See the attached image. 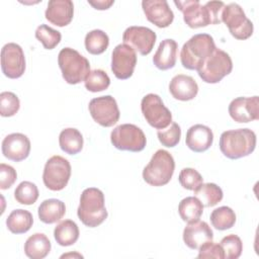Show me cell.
<instances>
[{
    "instance_id": "obj_2",
    "label": "cell",
    "mask_w": 259,
    "mask_h": 259,
    "mask_svg": "<svg viewBox=\"0 0 259 259\" xmlns=\"http://www.w3.org/2000/svg\"><path fill=\"white\" fill-rule=\"evenodd\" d=\"M77 214L86 227L95 228L101 225L108 215L103 192L96 187L84 189L80 196Z\"/></svg>"
},
{
    "instance_id": "obj_36",
    "label": "cell",
    "mask_w": 259,
    "mask_h": 259,
    "mask_svg": "<svg viewBox=\"0 0 259 259\" xmlns=\"http://www.w3.org/2000/svg\"><path fill=\"white\" fill-rule=\"evenodd\" d=\"M157 136L163 146L167 148H173L177 146L180 141L181 128L177 122L172 121L167 127L158 130Z\"/></svg>"
},
{
    "instance_id": "obj_28",
    "label": "cell",
    "mask_w": 259,
    "mask_h": 259,
    "mask_svg": "<svg viewBox=\"0 0 259 259\" xmlns=\"http://www.w3.org/2000/svg\"><path fill=\"white\" fill-rule=\"evenodd\" d=\"M33 224L32 214L25 209H14L6 220L8 230L13 234H24L30 230Z\"/></svg>"
},
{
    "instance_id": "obj_31",
    "label": "cell",
    "mask_w": 259,
    "mask_h": 259,
    "mask_svg": "<svg viewBox=\"0 0 259 259\" xmlns=\"http://www.w3.org/2000/svg\"><path fill=\"white\" fill-rule=\"evenodd\" d=\"M85 48L91 55H100L106 51L109 46L108 35L101 29L89 31L84 39Z\"/></svg>"
},
{
    "instance_id": "obj_39",
    "label": "cell",
    "mask_w": 259,
    "mask_h": 259,
    "mask_svg": "<svg viewBox=\"0 0 259 259\" xmlns=\"http://www.w3.org/2000/svg\"><path fill=\"white\" fill-rule=\"evenodd\" d=\"M180 185L187 190L194 191L200 184L203 183V178L200 173L193 168H183L178 176Z\"/></svg>"
},
{
    "instance_id": "obj_4",
    "label": "cell",
    "mask_w": 259,
    "mask_h": 259,
    "mask_svg": "<svg viewBox=\"0 0 259 259\" xmlns=\"http://www.w3.org/2000/svg\"><path fill=\"white\" fill-rule=\"evenodd\" d=\"M58 64L63 78L72 85L84 81L90 72L89 61L72 48H64L60 51Z\"/></svg>"
},
{
    "instance_id": "obj_18",
    "label": "cell",
    "mask_w": 259,
    "mask_h": 259,
    "mask_svg": "<svg viewBox=\"0 0 259 259\" xmlns=\"http://www.w3.org/2000/svg\"><path fill=\"white\" fill-rule=\"evenodd\" d=\"M30 153V141L21 133H13L6 136L2 141V154L8 160L20 162Z\"/></svg>"
},
{
    "instance_id": "obj_10",
    "label": "cell",
    "mask_w": 259,
    "mask_h": 259,
    "mask_svg": "<svg viewBox=\"0 0 259 259\" xmlns=\"http://www.w3.org/2000/svg\"><path fill=\"white\" fill-rule=\"evenodd\" d=\"M141 110L147 122L157 130L165 128L172 122L171 111L157 94L145 95L141 101Z\"/></svg>"
},
{
    "instance_id": "obj_17",
    "label": "cell",
    "mask_w": 259,
    "mask_h": 259,
    "mask_svg": "<svg viewBox=\"0 0 259 259\" xmlns=\"http://www.w3.org/2000/svg\"><path fill=\"white\" fill-rule=\"evenodd\" d=\"M142 8L146 18L160 28L168 27L174 19V13L166 0H144Z\"/></svg>"
},
{
    "instance_id": "obj_21",
    "label": "cell",
    "mask_w": 259,
    "mask_h": 259,
    "mask_svg": "<svg viewBox=\"0 0 259 259\" xmlns=\"http://www.w3.org/2000/svg\"><path fill=\"white\" fill-rule=\"evenodd\" d=\"M213 142L212 131L204 124H194L187 130L186 146L195 153H201L210 148Z\"/></svg>"
},
{
    "instance_id": "obj_24",
    "label": "cell",
    "mask_w": 259,
    "mask_h": 259,
    "mask_svg": "<svg viewBox=\"0 0 259 259\" xmlns=\"http://www.w3.org/2000/svg\"><path fill=\"white\" fill-rule=\"evenodd\" d=\"M38 218L45 224H55L59 222L66 213L65 203L57 198L44 200L38 206Z\"/></svg>"
},
{
    "instance_id": "obj_43",
    "label": "cell",
    "mask_w": 259,
    "mask_h": 259,
    "mask_svg": "<svg viewBox=\"0 0 259 259\" xmlns=\"http://www.w3.org/2000/svg\"><path fill=\"white\" fill-rule=\"evenodd\" d=\"M70 256H78V257H80V258H83V256L81 255V254H78V253H75V254H72V253H69V254H64V255H62L61 256V258H66V257H70Z\"/></svg>"
},
{
    "instance_id": "obj_13",
    "label": "cell",
    "mask_w": 259,
    "mask_h": 259,
    "mask_svg": "<svg viewBox=\"0 0 259 259\" xmlns=\"http://www.w3.org/2000/svg\"><path fill=\"white\" fill-rule=\"evenodd\" d=\"M1 69L10 79L20 78L25 71V57L22 48L15 42L6 44L1 50Z\"/></svg>"
},
{
    "instance_id": "obj_7",
    "label": "cell",
    "mask_w": 259,
    "mask_h": 259,
    "mask_svg": "<svg viewBox=\"0 0 259 259\" xmlns=\"http://www.w3.org/2000/svg\"><path fill=\"white\" fill-rule=\"evenodd\" d=\"M110 141L114 148L130 152H141L147 144L144 132L133 123H123L114 127L110 134Z\"/></svg>"
},
{
    "instance_id": "obj_42",
    "label": "cell",
    "mask_w": 259,
    "mask_h": 259,
    "mask_svg": "<svg viewBox=\"0 0 259 259\" xmlns=\"http://www.w3.org/2000/svg\"><path fill=\"white\" fill-rule=\"evenodd\" d=\"M88 3L91 6H93L95 9L106 10V9H108L114 3V1L113 0H96V1L88 0Z\"/></svg>"
},
{
    "instance_id": "obj_26",
    "label": "cell",
    "mask_w": 259,
    "mask_h": 259,
    "mask_svg": "<svg viewBox=\"0 0 259 259\" xmlns=\"http://www.w3.org/2000/svg\"><path fill=\"white\" fill-rule=\"evenodd\" d=\"M79 228L72 220L60 222L54 230V238L56 242L63 247H68L77 242L79 239Z\"/></svg>"
},
{
    "instance_id": "obj_12",
    "label": "cell",
    "mask_w": 259,
    "mask_h": 259,
    "mask_svg": "<svg viewBox=\"0 0 259 259\" xmlns=\"http://www.w3.org/2000/svg\"><path fill=\"white\" fill-rule=\"evenodd\" d=\"M137 65L136 51L125 45H117L111 54V71L119 80H125L133 76Z\"/></svg>"
},
{
    "instance_id": "obj_40",
    "label": "cell",
    "mask_w": 259,
    "mask_h": 259,
    "mask_svg": "<svg viewBox=\"0 0 259 259\" xmlns=\"http://www.w3.org/2000/svg\"><path fill=\"white\" fill-rule=\"evenodd\" d=\"M197 258H215V259H224V250L220 244L213 243L212 241L206 242L198 249Z\"/></svg>"
},
{
    "instance_id": "obj_3",
    "label": "cell",
    "mask_w": 259,
    "mask_h": 259,
    "mask_svg": "<svg viewBox=\"0 0 259 259\" xmlns=\"http://www.w3.org/2000/svg\"><path fill=\"white\" fill-rule=\"evenodd\" d=\"M214 40L210 34H194L183 45L181 49V64L187 70L197 71L203 61L214 51Z\"/></svg>"
},
{
    "instance_id": "obj_30",
    "label": "cell",
    "mask_w": 259,
    "mask_h": 259,
    "mask_svg": "<svg viewBox=\"0 0 259 259\" xmlns=\"http://www.w3.org/2000/svg\"><path fill=\"white\" fill-rule=\"evenodd\" d=\"M178 212L182 221L186 223L195 222L202 215L203 205L195 196H187L179 202Z\"/></svg>"
},
{
    "instance_id": "obj_19",
    "label": "cell",
    "mask_w": 259,
    "mask_h": 259,
    "mask_svg": "<svg viewBox=\"0 0 259 259\" xmlns=\"http://www.w3.org/2000/svg\"><path fill=\"white\" fill-rule=\"evenodd\" d=\"M213 232L206 222L195 221L188 223L183 230V241L185 245L193 250H198L206 242L212 241Z\"/></svg>"
},
{
    "instance_id": "obj_8",
    "label": "cell",
    "mask_w": 259,
    "mask_h": 259,
    "mask_svg": "<svg viewBox=\"0 0 259 259\" xmlns=\"http://www.w3.org/2000/svg\"><path fill=\"white\" fill-rule=\"evenodd\" d=\"M71 164L62 156H52L46 163L42 181L47 188L53 191L64 189L71 177Z\"/></svg>"
},
{
    "instance_id": "obj_25",
    "label": "cell",
    "mask_w": 259,
    "mask_h": 259,
    "mask_svg": "<svg viewBox=\"0 0 259 259\" xmlns=\"http://www.w3.org/2000/svg\"><path fill=\"white\" fill-rule=\"evenodd\" d=\"M51 242L42 233H35L24 243V253L30 259H42L51 251Z\"/></svg>"
},
{
    "instance_id": "obj_14",
    "label": "cell",
    "mask_w": 259,
    "mask_h": 259,
    "mask_svg": "<svg viewBox=\"0 0 259 259\" xmlns=\"http://www.w3.org/2000/svg\"><path fill=\"white\" fill-rule=\"evenodd\" d=\"M156 38V32L146 26H130L122 34L123 44L132 47L142 56H147L152 52Z\"/></svg>"
},
{
    "instance_id": "obj_15",
    "label": "cell",
    "mask_w": 259,
    "mask_h": 259,
    "mask_svg": "<svg viewBox=\"0 0 259 259\" xmlns=\"http://www.w3.org/2000/svg\"><path fill=\"white\" fill-rule=\"evenodd\" d=\"M174 4L183 13V20L189 27L199 28L211 24L206 5H201L198 0L174 1Z\"/></svg>"
},
{
    "instance_id": "obj_27",
    "label": "cell",
    "mask_w": 259,
    "mask_h": 259,
    "mask_svg": "<svg viewBox=\"0 0 259 259\" xmlns=\"http://www.w3.org/2000/svg\"><path fill=\"white\" fill-rule=\"evenodd\" d=\"M83 136L75 127H67L60 133L59 145L63 152L76 155L83 149Z\"/></svg>"
},
{
    "instance_id": "obj_33",
    "label": "cell",
    "mask_w": 259,
    "mask_h": 259,
    "mask_svg": "<svg viewBox=\"0 0 259 259\" xmlns=\"http://www.w3.org/2000/svg\"><path fill=\"white\" fill-rule=\"evenodd\" d=\"M84 85L85 88L90 92H100L109 87L110 78L105 71L95 69L89 72L84 80Z\"/></svg>"
},
{
    "instance_id": "obj_22",
    "label": "cell",
    "mask_w": 259,
    "mask_h": 259,
    "mask_svg": "<svg viewBox=\"0 0 259 259\" xmlns=\"http://www.w3.org/2000/svg\"><path fill=\"white\" fill-rule=\"evenodd\" d=\"M169 91L175 99L188 101L192 100L197 95L198 85L191 76L178 74L171 79Z\"/></svg>"
},
{
    "instance_id": "obj_9",
    "label": "cell",
    "mask_w": 259,
    "mask_h": 259,
    "mask_svg": "<svg viewBox=\"0 0 259 259\" xmlns=\"http://www.w3.org/2000/svg\"><path fill=\"white\" fill-rule=\"evenodd\" d=\"M222 22L229 28L230 33L237 39L244 40L253 34L254 26L246 16L243 8L237 3L225 5L222 12Z\"/></svg>"
},
{
    "instance_id": "obj_5",
    "label": "cell",
    "mask_w": 259,
    "mask_h": 259,
    "mask_svg": "<svg viewBox=\"0 0 259 259\" xmlns=\"http://www.w3.org/2000/svg\"><path fill=\"white\" fill-rule=\"evenodd\" d=\"M175 170L173 156L166 150H158L143 170L144 180L152 186H163L169 183Z\"/></svg>"
},
{
    "instance_id": "obj_35",
    "label": "cell",
    "mask_w": 259,
    "mask_h": 259,
    "mask_svg": "<svg viewBox=\"0 0 259 259\" xmlns=\"http://www.w3.org/2000/svg\"><path fill=\"white\" fill-rule=\"evenodd\" d=\"M35 37L42 44L45 49L53 50L61 41L62 34L47 24H40L35 30Z\"/></svg>"
},
{
    "instance_id": "obj_38",
    "label": "cell",
    "mask_w": 259,
    "mask_h": 259,
    "mask_svg": "<svg viewBox=\"0 0 259 259\" xmlns=\"http://www.w3.org/2000/svg\"><path fill=\"white\" fill-rule=\"evenodd\" d=\"M20 107V101L16 94L10 91L0 93V114L3 117L13 116Z\"/></svg>"
},
{
    "instance_id": "obj_41",
    "label": "cell",
    "mask_w": 259,
    "mask_h": 259,
    "mask_svg": "<svg viewBox=\"0 0 259 259\" xmlns=\"http://www.w3.org/2000/svg\"><path fill=\"white\" fill-rule=\"evenodd\" d=\"M17 179V173L15 169L7 164H0V188L8 189L10 188Z\"/></svg>"
},
{
    "instance_id": "obj_20",
    "label": "cell",
    "mask_w": 259,
    "mask_h": 259,
    "mask_svg": "<svg viewBox=\"0 0 259 259\" xmlns=\"http://www.w3.org/2000/svg\"><path fill=\"white\" fill-rule=\"evenodd\" d=\"M46 19L54 25H68L74 16V4L71 0H51L45 12Z\"/></svg>"
},
{
    "instance_id": "obj_6",
    "label": "cell",
    "mask_w": 259,
    "mask_h": 259,
    "mask_svg": "<svg viewBox=\"0 0 259 259\" xmlns=\"http://www.w3.org/2000/svg\"><path fill=\"white\" fill-rule=\"evenodd\" d=\"M232 70L233 62L230 55L215 48L197 69V73L203 82L214 84L229 75Z\"/></svg>"
},
{
    "instance_id": "obj_37",
    "label": "cell",
    "mask_w": 259,
    "mask_h": 259,
    "mask_svg": "<svg viewBox=\"0 0 259 259\" xmlns=\"http://www.w3.org/2000/svg\"><path fill=\"white\" fill-rule=\"evenodd\" d=\"M220 245L224 250V255L226 259H237L241 256L243 251V243L240 237L231 234L224 237L221 240Z\"/></svg>"
},
{
    "instance_id": "obj_32",
    "label": "cell",
    "mask_w": 259,
    "mask_h": 259,
    "mask_svg": "<svg viewBox=\"0 0 259 259\" xmlns=\"http://www.w3.org/2000/svg\"><path fill=\"white\" fill-rule=\"evenodd\" d=\"M210 223L219 231L231 229L236 223V213L229 206H220L210 213Z\"/></svg>"
},
{
    "instance_id": "obj_1",
    "label": "cell",
    "mask_w": 259,
    "mask_h": 259,
    "mask_svg": "<svg viewBox=\"0 0 259 259\" xmlns=\"http://www.w3.org/2000/svg\"><path fill=\"white\" fill-rule=\"evenodd\" d=\"M220 150L225 157L236 160L249 156L256 148V134L250 128L224 132L220 137Z\"/></svg>"
},
{
    "instance_id": "obj_29",
    "label": "cell",
    "mask_w": 259,
    "mask_h": 259,
    "mask_svg": "<svg viewBox=\"0 0 259 259\" xmlns=\"http://www.w3.org/2000/svg\"><path fill=\"white\" fill-rule=\"evenodd\" d=\"M194 196L203 206L210 207L218 204L224 197L222 188L215 183H202L194 190Z\"/></svg>"
},
{
    "instance_id": "obj_11",
    "label": "cell",
    "mask_w": 259,
    "mask_h": 259,
    "mask_svg": "<svg viewBox=\"0 0 259 259\" xmlns=\"http://www.w3.org/2000/svg\"><path fill=\"white\" fill-rule=\"evenodd\" d=\"M89 112L98 124L104 127L114 125L119 119V109L116 100L111 95L96 97L90 100Z\"/></svg>"
},
{
    "instance_id": "obj_23",
    "label": "cell",
    "mask_w": 259,
    "mask_h": 259,
    "mask_svg": "<svg viewBox=\"0 0 259 259\" xmlns=\"http://www.w3.org/2000/svg\"><path fill=\"white\" fill-rule=\"evenodd\" d=\"M177 51H178V45L174 39L172 38L163 39L160 42L153 57L154 65L159 70H162V71H166L173 68L177 60Z\"/></svg>"
},
{
    "instance_id": "obj_16",
    "label": "cell",
    "mask_w": 259,
    "mask_h": 259,
    "mask_svg": "<svg viewBox=\"0 0 259 259\" xmlns=\"http://www.w3.org/2000/svg\"><path fill=\"white\" fill-rule=\"evenodd\" d=\"M230 116L239 123H247L259 118V97H237L229 105Z\"/></svg>"
},
{
    "instance_id": "obj_34",
    "label": "cell",
    "mask_w": 259,
    "mask_h": 259,
    "mask_svg": "<svg viewBox=\"0 0 259 259\" xmlns=\"http://www.w3.org/2000/svg\"><path fill=\"white\" fill-rule=\"evenodd\" d=\"M37 186L30 181L20 182L14 190V198L20 204L31 205L38 198Z\"/></svg>"
}]
</instances>
